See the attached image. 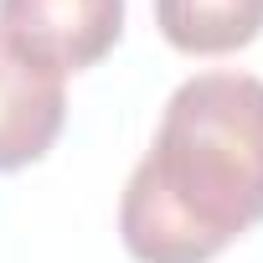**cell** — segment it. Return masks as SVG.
<instances>
[{"mask_svg":"<svg viewBox=\"0 0 263 263\" xmlns=\"http://www.w3.org/2000/svg\"><path fill=\"white\" fill-rule=\"evenodd\" d=\"M263 222V78H186L119 201L135 263H212Z\"/></svg>","mask_w":263,"mask_h":263,"instance_id":"1","label":"cell"},{"mask_svg":"<svg viewBox=\"0 0 263 263\" xmlns=\"http://www.w3.org/2000/svg\"><path fill=\"white\" fill-rule=\"evenodd\" d=\"M119 36L124 0H0V42L57 78L103 62Z\"/></svg>","mask_w":263,"mask_h":263,"instance_id":"2","label":"cell"},{"mask_svg":"<svg viewBox=\"0 0 263 263\" xmlns=\"http://www.w3.org/2000/svg\"><path fill=\"white\" fill-rule=\"evenodd\" d=\"M67 124L62 78L0 42V171L36 165Z\"/></svg>","mask_w":263,"mask_h":263,"instance_id":"3","label":"cell"},{"mask_svg":"<svg viewBox=\"0 0 263 263\" xmlns=\"http://www.w3.org/2000/svg\"><path fill=\"white\" fill-rule=\"evenodd\" d=\"M155 26L186 57H227L263 31V0H155Z\"/></svg>","mask_w":263,"mask_h":263,"instance_id":"4","label":"cell"}]
</instances>
